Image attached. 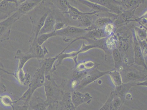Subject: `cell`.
I'll use <instances>...</instances> for the list:
<instances>
[{
  "label": "cell",
  "mask_w": 147,
  "mask_h": 110,
  "mask_svg": "<svg viewBox=\"0 0 147 110\" xmlns=\"http://www.w3.org/2000/svg\"><path fill=\"white\" fill-rule=\"evenodd\" d=\"M45 76V88L46 101L50 105L58 103L62 98L64 92L62 86H59L50 75Z\"/></svg>",
  "instance_id": "6da1fadb"
},
{
  "label": "cell",
  "mask_w": 147,
  "mask_h": 110,
  "mask_svg": "<svg viewBox=\"0 0 147 110\" xmlns=\"http://www.w3.org/2000/svg\"><path fill=\"white\" fill-rule=\"evenodd\" d=\"M23 15L18 11L0 21V42L9 39L12 25Z\"/></svg>",
  "instance_id": "7a4b0ae2"
},
{
  "label": "cell",
  "mask_w": 147,
  "mask_h": 110,
  "mask_svg": "<svg viewBox=\"0 0 147 110\" xmlns=\"http://www.w3.org/2000/svg\"><path fill=\"white\" fill-rule=\"evenodd\" d=\"M71 94L72 103L76 109L81 105L89 104L93 98L91 95L88 92L82 93L78 90H74Z\"/></svg>",
  "instance_id": "3957f363"
},
{
  "label": "cell",
  "mask_w": 147,
  "mask_h": 110,
  "mask_svg": "<svg viewBox=\"0 0 147 110\" xmlns=\"http://www.w3.org/2000/svg\"><path fill=\"white\" fill-rule=\"evenodd\" d=\"M45 81V72L40 68L36 71L32 79L31 80L29 85V89L31 91L33 94L37 88L43 86Z\"/></svg>",
  "instance_id": "277c9868"
},
{
  "label": "cell",
  "mask_w": 147,
  "mask_h": 110,
  "mask_svg": "<svg viewBox=\"0 0 147 110\" xmlns=\"http://www.w3.org/2000/svg\"><path fill=\"white\" fill-rule=\"evenodd\" d=\"M72 103L70 92H64L62 98L56 103V110H76Z\"/></svg>",
  "instance_id": "5b68a950"
},
{
  "label": "cell",
  "mask_w": 147,
  "mask_h": 110,
  "mask_svg": "<svg viewBox=\"0 0 147 110\" xmlns=\"http://www.w3.org/2000/svg\"><path fill=\"white\" fill-rule=\"evenodd\" d=\"M29 52L34 56V58L39 60L44 59L45 56L49 53L47 48L37 44L36 41L30 43Z\"/></svg>",
  "instance_id": "8992f818"
},
{
  "label": "cell",
  "mask_w": 147,
  "mask_h": 110,
  "mask_svg": "<svg viewBox=\"0 0 147 110\" xmlns=\"http://www.w3.org/2000/svg\"><path fill=\"white\" fill-rule=\"evenodd\" d=\"M61 53L57 54L55 57L48 58L42 60L41 62L40 68L45 72V75H50V72L55 70L56 68H55L54 64L56 61L58 59Z\"/></svg>",
  "instance_id": "52a82bcc"
},
{
  "label": "cell",
  "mask_w": 147,
  "mask_h": 110,
  "mask_svg": "<svg viewBox=\"0 0 147 110\" xmlns=\"http://www.w3.org/2000/svg\"><path fill=\"white\" fill-rule=\"evenodd\" d=\"M49 105L46 100L38 96H32L29 103L30 110H47Z\"/></svg>",
  "instance_id": "ba28073f"
},
{
  "label": "cell",
  "mask_w": 147,
  "mask_h": 110,
  "mask_svg": "<svg viewBox=\"0 0 147 110\" xmlns=\"http://www.w3.org/2000/svg\"><path fill=\"white\" fill-rule=\"evenodd\" d=\"M15 58L18 60L17 69H23L26 62L31 59L34 58V57L30 52L24 53H23L20 50L18 49L16 52Z\"/></svg>",
  "instance_id": "9c48e42d"
},
{
  "label": "cell",
  "mask_w": 147,
  "mask_h": 110,
  "mask_svg": "<svg viewBox=\"0 0 147 110\" xmlns=\"http://www.w3.org/2000/svg\"><path fill=\"white\" fill-rule=\"evenodd\" d=\"M41 2V1H23L19 5L17 10L24 15L33 10Z\"/></svg>",
  "instance_id": "30bf717a"
},
{
  "label": "cell",
  "mask_w": 147,
  "mask_h": 110,
  "mask_svg": "<svg viewBox=\"0 0 147 110\" xmlns=\"http://www.w3.org/2000/svg\"><path fill=\"white\" fill-rule=\"evenodd\" d=\"M56 22H57L53 14L49 13L45 19L43 26L40 32L39 35L55 31V26Z\"/></svg>",
  "instance_id": "8fae6325"
},
{
  "label": "cell",
  "mask_w": 147,
  "mask_h": 110,
  "mask_svg": "<svg viewBox=\"0 0 147 110\" xmlns=\"http://www.w3.org/2000/svg\"><path fill=\"white\" fill-rule=\"evenodd\" d=\"M138 83L131 82L127 84H122L119 86L116 87L114 92L117 96L121 99L123 103H124L125 100V96L130 88L135 86H137Z\"/></svg>",
  "instance_id": "7c38bea8"
},
{
  "label": "cell",
  "mask_w": 147,
  "mask_h": 110,
  "mask_svg": "<svg viewBox=\"0 0 147 110\" xmlns=\"http://www.w3.org/2000/svg\"><path fill=\"white\" fill-rule=\"evenodd\" d=\"M14 76L20 84L23 86H29L31 81L30 75L25 72L24 69H17L13 73Z\"/></svg>",
  "instance_id": "4fadbf2b"
},
{
  "label": "cell",
  "mask_w": 147,
  "mask_h": 110,
  "mask_svg": "<svg viewBox=\"0 0 147 110\" xmlns=\"http://www.w3.org/2000/svg\"><path fill=\"white\" fill-rule=\"evenodd\" d=\"M105 74V73H100L94 74L88 76L81 81L77 88L78 89H82L88 84H90L95 80H97L98 78L104 75Z\"/></svg>",
  "instance_id": "5bb4252c"
},
{
  "label": "cell",
  "mask_w": 147,
  "mask_h": 110,
  "mask_svg": "<svg viewBox=\"0 0 147 110\" xmlns=\"http://www.w3.org/2000/svg\"><path fill=\"white\" fill-rule=\"evenodd\" d=\"M109 75L112 82L116 87L119 86L123 84L121 74L118 71H113L110 72Z\"/></svg>",
  "instance_id": "9a60e30c"
},
{
  "label": "cell",
  "mask_w": 147,
  "mask_h": 110,
  "mask_svg": "<svg viewBox=\"0 0 147 110\" xmlns=\"http://www.w3.org/2000/svg\"><path fill=\"white\" fill-rule=\"evenodd\" d=\"M57 36L56 32L53 31L52 33H44L39 35L36 39V42L38 45H42L45 41H47L49 39L52 37Z\"/></svg>",
  "instance_id": "2e32d148"
},
{
  "label": "cell",
  "mask_w": 147,
  "mask_h": 110,
  "mask_svg": "<svg viewBox=\"0 0 147 110\" xmlns=\"http://www.w3.org/2000/svg\"><path fill=\"white\" fill-rule=\"evenodd\" d=\"M0 103L5 107H11L12 108L14 105V101L12 100L10 96L3 95L0 96Z\"/></svg>",
  "instance_id": "e0dca14e"
},
{
  "label": "cell",
  "mask_w": 147,
  "mask_h": 110,
  "mask_svg": "<svg viewBox=\"0 0 147 110\" xmlns=\"http://www.w3.org/2000/svg\"><path fill=\"white\" fill-rule=\"evenodd\" d=\"M113 91L111 92L107 100L98 110H115L112 105V100L114 96Z\"/></svg>",
  "instance_id": "ac0fdd59"
},
{
  "label": "cell",
  "mask_w": 147,
  "mask_h": 110,
  "mask_svg": "<svg viewBox=\"0 0 147 110\" xmlns=\"http://www.w3.org/2000/svg\"><path fill=\"white\" fill-rule=\"evenodd\" d=\"M114 96H113V100H112V105H113V108L115 110H121V108L123 103L121 98L117 96L114 92Z\"/></svg>",
  "instance_id": "d6986e66"
},
{
  "label": "cell",
  "mask_w": 147,
  "mask_h": 110,
  "mask_svg": "<svg viewBox=\"0 0 147 110\" xmlns=\"http://www.w3.org/2000/svg\"><path fill=\"white\" fill-rule=\"evenodd\" d=\"M12 108V110H29V104H24L22 105H20L14 104Z\"/></svg>",
  "instance_id": "ffe728a7"
},
{
  "label": "cell",
  "mask_w": 147,
  "mask_h": 110,
  "mask_svg": "<svg viewBox=\"0 0 147 110\" xmlns=\"http://www.w3.org/2000/svg\"><path fill=\"white\" fill-rule=\"evenodd\" d=\"M113 56L115 63L116 65H118L121 62V58L119 53L117 50H115L113 52Z\"/></svg>",
  "instance_id": "44dd1931"
},
{
  "label": "cell",
  "mask_w": 147,
  "mask_h": 110,
  "mask_svg": "<svg viewBox=\"0 0 147 110\" xmlns=\"http://www.w3.org/2000/svg\"><path fill=\"white\" fill-rule=\"evenodd\" d=\"M64 28H65V24L63 22H56L55 26V31L57 32V31L61 30Z\"/></svg>",
  "instance_id": "7402d4cb"
},
{
  "label": "cell",
  "mask_w": 147,
  "mask_h": 110,
  "mask_svg": "<svg viewBox=\"0 0 147 110\" xmlns=\"http://www.w3.org/2000/svg\"><path fill=\"white\" fill-rule=\"evenodd\" d=\"M127 78L129 80H134L140 78V77L137 74L131 72L128 74Z\"/></svg>",
  "instance_id": "603a6c76"
},
{
  "label": "cell",
  "mask_w": 147,
  "mask_h": 110,
  "mask_svg": "<svg viewBox=\"0 0 147 110\" xmlns=\"http://www.w3.org/2000/svg\"><path fill=\"white\" fill-rule=\"evenodd\" d=\"M113 25L109 24L106 26L105 31L108 33H111L113 31Z\"/></svg>",
  "instance_id": "cb8c5ba5"
},
{
  "label": "cell",
  "mask_w": 147,
  "mask_h": 110,
  "mask_svg": "<svg viewBox=\"0 0 147 110\" xmlns=\"http://www.w3.org/2000/svg\"><path fill=\"white\" fill-rule=\"evenodd\" d=\"M56 103L49 105L47 110H56Z\"/></svg>",
  "instance_id": "d4e9b609"
},
{
  "label": "cell",
  "mask_w": 147,
  "mask_h": 110,
  "mask_svg": "<svg viewBox=\"0 0 147 110\" xmlns=\"http://www.w3.org/2000/svg\"><path fill=\"white\" fill-rule=\"evenodd\" d=\"M1 63H0V64H1ZM1 65V64H0ZM0 70H2L4 72H5V73H7L8 74H11L12 75H13V73H11L10 72H8L7 71H5V70H4L3 69H2V68L0 67Z\"/></svg>",
  "instance_id": "484cf974"
},
{
  "label": "cell",
  "mask_w": 147,
  "mask_h": 110,
  "mask_svg": "<svg viewBox=\"0 0 147 110\" xmlns=\"http://www.w3.org/2000/svg\"></svg>",
  "instance_id": "4316f807"
}]
</instances>
